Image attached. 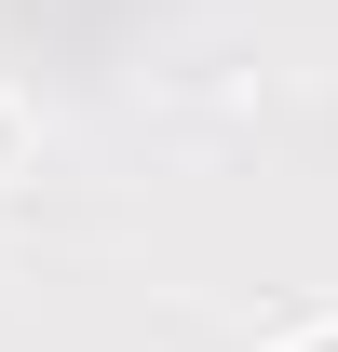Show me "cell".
Segmentation results:
<instances>
[{"label":"cell","mask_w":338,"mask_h":352,"mask_svg":"<svg viewBox=\"0 0 338 352\" xmlns=\"http://www.w3.org/2000/svg\"><path fill=\"white\" fill-rule=\"evenodd\" d=\"M284 352H338V325H311V339H284Z\"/></svg>","instance_id":"cell-1"},{"label":"cell","mask_w":338,"mask_h":352,"mask_svg":"<svg viewBox=\"0 0 338 352\" xmlns=\"http://www.w3.org/2000/svg\"><path fill=\"white\" fill-rule=\"evenodd\" d=\"M0 176H14V109H0Z\"/></svg>","instance_id":"cell-2"}]
</instances>
